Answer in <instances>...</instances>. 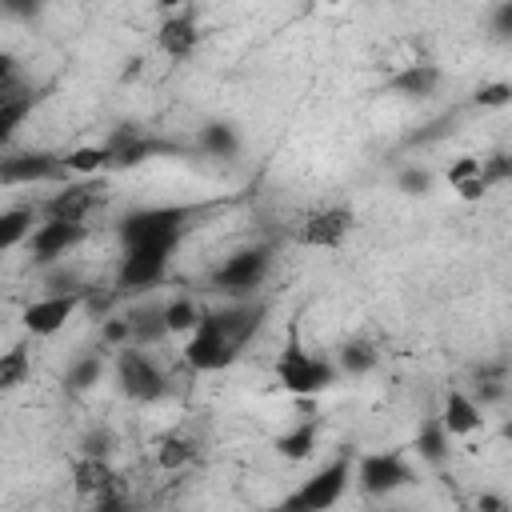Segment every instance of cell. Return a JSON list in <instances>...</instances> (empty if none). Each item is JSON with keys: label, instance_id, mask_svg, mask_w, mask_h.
I'll return each mask as SVG.
<instances>
[{"label": "cell", "instance_id": "obj_1", "mask_svg": "<svg viewBox=\"0 0 512 512\" xmlns=\"http://www.w3.org/2000/svg\"><path fill=\"white\" fill-rule=\"evenodd\" d=\"M236 344L228 340L224 324H220V312H200L196 328L188 332V344H184V360L196 368V372H220L236 360Z\"/></svg>", "mask_w": 512, "mask_h": 512}, {"label": "cell", "instance_id": "obj_2", "mask_svg": "<svg viewBox=\"0 0 512 512\" xmlns=\"http://www.w3.org/2000/svg\"><path fill=\"white\" fill-rule=\"evenodd\" d=\"M188 216H192L188 208H144V212H132L124 220V244L128 248H168L172 252Z\"/></svg>", "mask_w": 512, "mask_h": 512}, {"label": "cell", "instance_id": "obj_3", "mask_svg": "<svg viewBox=\"0 0 512 512\" xmlns=\"http://www.w3.org/2000/svg\"><path fill=\"white\" fill-rule=\"evenodd\" d=\"M348 460L340 456V460H332L328 468H320L316 476H308L276 512H328L336 500H340V492H344V484H348Z\"/></svg>", "mask_w": 512, "mask_h": 512}, {"label": "cell", "instance_id": "obj_4", "mask_svg": "<svg viewBox=\"0 0 512 512\" xmlns=\"http://www.w3.org/2000/svg\"><path fill=\"white\" fill-rule=\"evenodd\" d=\"M276 380H280L288 392H296V396H312V392H320V388L332 384V368L320 364V360H312V356L300 348V340L292 336V340L284 344V352L276 356Z\"/></svg>", "mask_w": 512, "mask_h": 512}, {"label": "cell", "instance_id": "obj_5", "mask_svg": "<svg viewBox=\"0 0 512 512\" xmlns=\"http://www.w3.org/2000/svg\"><path fill=\"white\" fill-rule=\"evenodd\" d=\"M116 376H120V388L132 396V400H160L164 396V376L160 368L140 352V348H120L116 356Z\"/></svg>", "mask_w": 512, "mask_h": 512}, {"label": "cell", "instance_id": "obj_6", "mask_svg": "<svg viewBox=\"0 0 512 512\" xmlns=\"http://www.w3.org/2000/svg\"><path fill=\"white\" fill-rule=\"evenodd\" d=\"M268 264H272L268 248H240V252H232V256L212 272V284H216L220 292H248V288H256V284L264 280Z\"/></svg>", "mask_w": 512, "mask_h": 512}, {"label": "cell", "instance_id": "obj_7", "mask_svg": "<svg viewBox=\"0 0 512 512\" xmlns=\"http://www.w3.org/2000/svg\"><path fill=\"white\" fill-rule=\"evenodd\" d=\"M76 304H80V292L44 296V300H32V304L20 312V320H24V328H28L32 336H52V332H60V328L72 320Z\"/></svg>", "mask_w": 512, "mask_h": 512}, {"label": "cell", "instance_id": "obj_8", "mask_svg": "<svg viewBox=\"0 0 512 512\" xmlns=\"http://www.w3.org/2000/svg\"><path fill=\"white\" fill-rule=\"evenodd\" d=\"M412 480L408 464L396 456V452H376V456H364L360 460V488L368 496H384V492H396Z\"/></svg>", "mask_w": 512, "mask_h": 512}, {"label": "cell", "instance_id": "obj_9", "mask_svg": "<svg viewBox=\"0 0 512 512\" xmlns=\"http://www.w3.org/2000/svg\"><path fill=\"white\" fill-rule=\"evenodd\" d=\"M356 216L348 208H324V212H312L304 224H300V240L308 248H336L344 244V236L352 232Z\"/></svg>", "mask_w": 512, "mask_h": 512}, {"label": "cell", "instance_id": "obj_10", "mask_svg": "<svg viewBox=\"0 0 512 512\" xmlns=\"http://www.w3.org/2000/svg\"><path fill=\"white\" fill-rule=\"evenodd\" d=\"M168 256H172L168 248H128V256H124V264H120L116 284H120V288H128V292H140V288L156 284V280L164 276Z\"/></svg>", "mask_w": 512, "mask_h": 512}, {"label": "cell", "instance_id": "obj_11", "mask_svg": "<svg viewBox=\"0 0 512 512\" xmlns=\"http://www.w3.org/2000/svg\"><path fill=\"white\" fill-rule=\"evenodd\" d=\"M84 240V224H60V220H44L36 232H28V244H32V256L36 260H56L64 256L68 248H76Z\"/></svg>", "mask_w": 512, "mask_h": 512}, {"label": "cell", "instance_id": "obj_12", "mask_svg": "<svg viewBox=\"0 0 512 512\" xmlns=\"http://www.w3.org/2000/svg\"><path fill=\"white\" fill-rule=\"evenodd\" d=\"M96 200H100V192L92 184H72L64 192H56L44 212H48V220H60V224H84V216L96 208Z\"/></svg>", "mask_w": 512, "mask_h": 512}, {"label": "cell", "instance_id": "obj_13", "mask_svg": "<svg viewBox=\"0 0 512 512\" xmlns=\"http://www.w3.org/2000/svg\"><path fill=\"white\" fill-rule=\"evenodd\" d=\"M56 160L48 152H24L0 164V184H32V180H48L56 176Z\"/></svg>", "mask_w": 512, "mask_h": 512}, {"label": "cell", "instance_id": "obj_14", "mask_svg": "<svg viewBox=\"0 0 512 512\" xmlns=\"http://www.w3.org/2000/svg\"><path fill=\"white\" fill-rule=\"evenodd\" d=\"M76 492L88 496V500H104V496L120 492V480L100 456H88V460L76 464Z\"/></svg>", "mask_w": 512, "mask_h": 512}, {"label": "cell", "instance_id": "obj_15", "mask_svg": "<svg viewBox=\"0 0 512 512\" xmlns=\"http://www.w3.org/2000/svg\"><path fill=\"white\" fill-rule=\"evenodd\" d=\"M156 44H160V52H168L172 60H184V56H192V48L200 44V32H196V24H192L188 16H172V20L160 24Z\"/></svg>", "mask_w": 512, "mask_h": 512}, {"label": "cell", "instance_id": "obj_16", "mask_svg": "<svg viewBox=\"0 0 512 512\" xmlns=\"http://www.w3.org/2000/svg\"><path fill=\"white\" fill-rule=\"evenodd\" d=\"M440 424H444V432H448V436H468V432H476V428L484 424V416H480V408H476L464 392H448Z\"/></svg>", "mask_w": 512, "mask_h": 512}, {"label": "cell", "instance_id": "obj_17", "mask_svg": "<svg viewBox=\"0 0 512 512\" xmlns=\"http://www.w3.org/2000/svg\"><path fill=\"white\" fill-rule=\"evenodd\" d=\"M436 84H440L436 64H408L404 72L392 76V92H404V96H428Z\"/></svg>", "mask_w": 512, "mask_h": 512}, {"label": "cell", "instance_id": "obj_18", "mask_svg": "<svg viewBox=\"0 0 512 512\" xmlns=\"http://www.w3.org/2000/svg\"><path fill=\"white\" fill-rule=\"evenodd\" d=\"M316 448V420H304L296 428H288L280 440H276V452L288 456V460H308Z\"/></svg>", "mask_w": 512, "mask_h": 512}, {"label": "cell", "instance_id": "obj_19", "mask_svg": "<svg viewBox=\"0 0 512 512\" xmlns=\"http://www.w3.org/2000/svg\"><path fill=\"white\" fill-rule=\"evenodd\" d=\"M28 368H32V360H28V348L24 344H12L8 352H0V392L20 388L28 380Z\"/></svg>", "mask_w": 512, "mask_h": 512}, {"label": "cell", "instance_id": "obj_20", "mask_svg": "<svg viewBox=\"0 0 512 512\" xmlns=\"http://www.w3.org/2000/svg\"><path fill=\"white\" fill-rule=\"evenodd\" d=\"M32 104H36L32 92H16V96H8V100L0 104V144L12 140V132L20 128V120L32 112Z\"/></svg>", "mask_w": 512, "mask_h": 512}, {"label": "cell", "instance_id": "obj_21", "mask_svg": "<svg viewBox=\"0 0 512 512\" xmlns=\"http://www.w3.org/2000/svg\"><path fill=\"white\" fill-rule=\"evenodd\" d=\"M28 232H32V212H28V208H8V212H0V252L16 248Z\"/></svg>", "mask_w": 512, "mask_h": 512}, {"label": "cell", "instance_id": "obj_22", "mask_svg": "<svg viewBox=\"0 0 512 512\" xmlns=\"http://www.w3.org/2000/svg\"><path fill=\"white\" fill-rule=\"evenodd\" d=\"M196 320H200V308H196L188 296H176V300L164 304V312H160V324H164L168 332H192Z\"/></svg>", "mask_w": 512, "mask_h": 512}, {"label": "cell", "instance_id": "obj_23", "mask_svg": "<svg viewBox=\"0 0 512 512\" xmlns=\"http://www.w3.org/2000/svg\"><path fill=\"white\" fill-rule=\"evenodd\" d=\"M108 164H112L108 144H104V148H76V152L64 156V168H72V172H80V176H92V172H100V168H108Z\"/></svg>", "mask_w": 512, "mask_h": 512}, {"label": "cell", "instance_id": "obj_24", "mask_svg": "<svg viewBox=\"0 0 512 512\" xmlns=\"http://www.w3.org/2000/svg\"><path fill=\"white\" fill-rule=\"evenodd\" d=\"M416 448H420V456H424V460L440 464V460L448 456V432H444V424H440V420H428V424L420 428Z\"/></svg>", "mask_w": 512, "mask_h": 512}, {"label": "cell", "instance_id": "obj_25", "mask_svg": "<svg viewBox=\"0 0 512 512\" xmlns=\"http://www.w3.org/2000/svg\"><path fill=\"white\" fill-rule=\"evenodd\" d=\"M156 460H160V468H184V464L192 460V440H184V436H164Z\"/></svg>", "mask_w": 512, "mask_h": 512}, {"label": "cell", "instance_id": "obj_26", "mask_svg": "<svg viewBox=\"0 0 512 512\" xmlns=\"http://www.w3.org/2000/svg\"><path fill=\"white\" fill-rule=\"evenodd\" d=\"M100 372H104V364H100L96 356H84V360L68 372V384H72V388H92V384L100 380Z\"/></svg>", "mask_w": 512, "mask_h": 512}, {"label": "cell", "instance_id": "obj_27", "mask_svg": "<svg viewBox=\"0 0 512 512\" xmlns=\"http://www.w3.org/2000/svg\"><path fill=\"white\" fill-rule=\"evenodd\" d=\"M476 100H480V108H504V104L512 100V84H504V80L484 84V88L476 92Z\"/></svg>", "mask_w": 512, "mask_h": 512}, {"label": "cell", "instance_id": "obj_28", "mask_svg": "<svg viewBox=\"0 0 512 512\" xmlns=\"http://www.w3.org/2000/svg\"><path fill=\"white\" fill-rule=\"evenodd\" d=\"M480 176V160L476 156H460L452 168H448V184L456 188V184H464V180H476Z\"/></svg>", "mask_w": 512, "mask_h": 512}, {"label": "cell", "instance_id": "obj_29", "mask_svg": "<svg viewBox=\"0 0 512 512\" xmlns=\"http://www.w3.org/2000/svg\"><path fill=\"white\" fill-rule=\"evenodd\" d=\"M340 360H344V368H348V372H364V368H372V352H368V348H360V344H356V348H344V356H340Z\"/></svg>", "mask_w": 512, "mask_h": 512}, {"label": "cell", "instance_id": "obj_30", "mask_svg": "<svg viewBox=\"0 0 512 512\" xmlns=\"http://www.w3.org/2000/svg\"><path fill=\"white\" fill-rule=\"evenodd\" d=\"M204 140H208V148H216V152H228V148H236V140H232V132H228L224 124H212V128L204 132Z\"/></svg>", "mask_w": 512, "mask_h": 512}, {"label": "cell", "instance_id": "obj_31", "mask_svg": "<svg viewBox=\"0 0 512 512\" xmlns=\"http://www.w3.org/2000/svg\"><path fill=\"white\" fill-rule=\"evenodd\" d=\"M456 192H460V200H480V196L488 192V184H484V176H476V180H464V184H456Z\"/></svg>", "mask_w": 512, "mask_h": 512}, {"label": "cell", "instance_id": "obj_32", "mask_svg": "<svg viewBox=\"0 0 512 512\" xmlns=\"http://www.w3.org/2000/svg\"><path fill=\"white\" fill-rule=\"evenodd\" d=\"M96 512H132V508H128V500H124L120 492H112V496L96 500Z\"/></svg>", "mask_w": 512, "mask_h": 512}, {"label": "cell", "instance_id": "obj_33", "mask_svg": "<svg viewBox=\"0 0 512 512\" xmlns=\"http://www.w3.org/2000/svg\"><path fill=\"white\" fill-rule=\"evenodd\" d=\"M480 512H508V500H504V496L484 492V496H480Z\"/></svg>", "mask_w": 512, "mask_h": 512}, {"label": "cell", "instance_id": "obj_34", "mask_svg": "<svg viewBox=\"0 0 512 512\" xmlns=\"http://www.w3.org/2000/svg\"><path fill=\"white\" fill-rule=\"evenodd\" d=\"M404 188H412V192H424L428 188V176L424 172H404V180H400Z\"/></svg>", "mask_w": 512, "mask_h": 512}, {"label": "cell", "instance_id": "obj_35", "mask_svg": "<svg viewBox=\"0 0 512 512\" xmlns=\"http://www.w3.org/2000/svg\"><path fill=\"white\" fill-rule=\"evenodd\" d=\"M12 76H16V60L8 52H0V84H8Z\"/></svg>", "mask_w": 512, "mask_h": 512}]
</instances>
